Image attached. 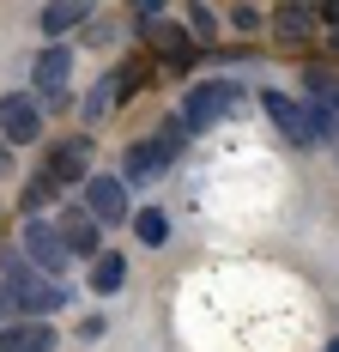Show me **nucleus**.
<instances>
[{
	"label": "nucleus",
	"mask_w": 339,
	"mask_h": 352,
	"mask_svg": "<svg viewBox=\"0 0 339 352\" xmlns=\"http://www.w3.org/2000/svg\"><path fill=\"white\" fill-rule=\"evenodd\" d=\"M231 109H242V79H200V85H188V98H182V128H188V134H206V128H218Z\"/></svg>",
	"instance_id": "nucleus-1"
},
{
	"label": "nucleus",
	"mask_w": 339,
	"mask_h": 352,
	"mask_svg": "<svg viewBox=\"0 0 339 352\" xmlns=\"http://www.w3.org/2000/svg\"><path fill=\"white\" fill-rule=\"evenodd\" d=\"M261 104H267L272 128H279L291 146H315V140H321V128H315V104H303V98H285V91H261Z\"/></svg>",
	"instance_id": "nucleus-2"
},
{
	"label": "nucleus",
	"mask_w": 339,
	"mask_h": 352,
	"mask_svg": "<svg viewBox=\"0 0 339 352\" xmlns=\"http://www.w3.org/2000/svg\"><path fill=\"white\" fill-rule=\"evenodd\" d=\"M25 255H31L43 274H55V280L73 267L67 237H61V225H49V219H31V225H25Z\"/></svg>",
	"instance_id": "nucleus-3"
},
{
	"label": "nucleus",
	"mask_w": 339,
	"mask_h": 352,
	"mask_svg": "<svg viewBox=\"0 0 339 352\" xmlns=\"http://www.w3.org/2000/svg\"><path fill=\"white\" fill-rule=\"evenodd\" d=\"M0 140H12V146L43 140V109H36L31 91H6L0 98Z\"/></svg>",
	"instance_id": "nucleus-4"
},
{
	"label": "nucleus",
	"mask_w": 339,
	"mask_h": 352,
	"mask_svg": "<svg viewBox=\"0 0 339 352\" xmlns=\"http://www.w3.org/2000/svg\"><path fill=\"white\" fill-rule=\"evenodd\" d=\"M12 292H19V304H25V316H55V310L67 304V285L55 280V274H43V267H36V274H25Z\"/></svg>",
	"instance_id": "nucleus-5"
},
{
	"label": "nucleus",
	"mask_w": 339,
	"mask_h": 352,
	"mask_svg": "<svg viewBox=\"0 0 339 352\" xmlns=\"http://www.w3.org/2000/svg\"><path fill=\"white\" fill-rule=\"evenodd\" d=\"M85 207L97 212L103 225H121L128 219V182L121 176H91L85 182Z\"/></svg>",
	"instance_id": "nucleus-6"
},
{
	"label": "nucleus",
	"mask_w": 339,
	"mask_h": 352,
	"mask_svg": "<svg viewBox=\"0 0 339 352\" xmlns=\"http://www.w3.org/2000/svg\"><path fill=\"white\" fill-rule=\"evenodd\" d=\"M67 73H73V49L49 43V49L36 55V67H31V85L43 91V98H55V91H67Z\"/></svg>",
	"instance_id": "nucleus-7"
},
{
	"label": "nucleus",
	"mask_w": 339,
	"mask_h": 352,
	"mask_svg": "<svg viewBox=\"0 0 339 352\" xmlns=\"http://www.w3.org/2000/svg\"><path fill=\"white\" fill-rule=\"evenodd\" d=\"M85 158H91V140L73 134V140H61L55 152H49V176H55L61 188H67V182H91V176H85Z\"/></svg>",
	"instance_id": "nucleus-8"
},
{
	"label": "nucleus",
	"mask_w": 339,
	"mask_h": 352,
	"mask_svg": "<svg viewBox=\"0 0 339 352\" xmlns=\"http://www.w3.org/2000/svg\"><path fill=\"white\" fill-rule=\"evenodd\" d=\"M0 352H55V328L43 316L12 322V328H0Z\"/></svg>",
	"instance_id": "nucleus-9"
},
{
	"label": "nucleus",
	"mask_w": 339,
	"mask_h": 352,
	"mask_svg": "<svg viewBox=\"0 0 339 352\" xmlns=\"http://www.w3.org/2000/svg\"><path fill=\"white\" fill-rule=\"evenodd\" d=\"M61 237H67V249H73V255H103V249H97L103 219H97L91 207H73L67 219H61Z\"/></svg>",
	"instance_id": "nucleus-10"
},
{
	"label": "nucleus",
	"mask_w": 339,
	"mask_h": 352,
	"mask_svg": "<svg viewBox=\"0 0 339 352\" xmlns=\"http://www.w3.org/2000/svg\"><path fill=\"white\" fill-rule=\"evenodd\" d=\"M91 6L97 0H49L36 19H43V36H67V31H79L85 19H91Z\"/></svg>",
	"instance_id": "nucleus-11"
},
{
	"label": "nucleus",
	"mask_w": 339,
	"mask_h": 352,
	"mask_svg": "<svg viewBox=\"0 0 339 352\" xmlns=\"http://www.w3.org/2000/svg\"><path fill=\"white\" fill-rule=\"evenodd\" d=\"M121 91H128V85H121V73H115V79H97V85L85 91V109H79V116H91V122H97V116H109V104H115Z\"/></svg>",
	"instance_id": "nucleus-12"
},
{
	"label": "nucleus",
	"mask_w": 339,
	"mask_h": 352,
	"mask_svg": "<svg viewBox=\"0 0 339 352\" xmlns=\"http://www.w3.org/2000/svg\"><path fill=\"white\" fill-rule=\"evenodd\" d=\"M121 280H128V261L103 249V255H97V267H91V292H121Z\"/></svg>",
	"instance_id": "nucleus-13"
},
{
	"label": "nucleus",
	"mask_w": 339,
	"mask_h": 352,
	"mask_svg": "<svg viewBox=\"0 0 339 352\" xmlns=\"http://www.w3.org/2000/svg\"><path fill=\"white\" fill-rule=\"evenodd\" d=\"M272 31L285 36V43H303V36H309V6H279Z\"/></svg>",
	"instance_id": "nucleus-14"
},
{
	"label": "nucleus",
	"mask_w": 339,
	"mask_h": 352,
	"mask_svg": "<svg viewBox=\"0 0 339 352\" xmlns=\"http://www.w3.org/2000/svg\"><path fill=\"white\" fill-rule=\"evenodd\" d=\"M164 231H170V225H164V212H158V207L134 212V237H139V243H164Z\"/></svg>",
	"instance_id": "nucleus-15"
},
{
	"label": "nucleus",
	"mask_w": 339,
	"mask_h": 352,
	"mask_svg": "<svg viewBox=\"0 0 339 352\" xmlns=\"http://www.w3.org/2000/svg\"><path fill=\"white\" fill-rule=\"evenodd\" d=\"M55 188H61V182H55L49 170H43V176H31V188H25V207H31V212H43V201H55Z\"/></svg>",
	"instance_id": "nucleus-16"
},
{
	"label": "nucleus",
	"mask_w": 339,
	"mask_h": 352,
	"mask_svg": "<svg viewBox=\"0 0 339 352\" xmlns=\"http://www.w3.org/2000/svg\"><path fill=\"white\" fill-rule=\"evenodd\" d=\"M19 316H25V304H19V292H12V285L0 280V328H12Z\"/></svg>",
	"instance_id": "nucleus-17"
},
{
	"label": "nucleus",
	"mask_w": 339,
	"mask_h": 352,
	"mask_svg": "<svg viewBox=\"0 0 339 352\" xmlns=\"http://www.w3.org/2000/svg\"><path fill=\"white\" fill-rule=\"evenodd\" d=\"M231 25H237V31H261V6H237Z\"/></svg>",
	"instance_id": "nucleus-18"
},
{
	"label": "nucleus",
	"mask_w": 339,
	"mask_h": 352,
	"mask_svg": "<svg viewBox=\"0 0 339 352\" xmlns=\"http://www.w3.org/2000/svg\"><path fill=\"white\" fill-rule=\"evenodd\" d=\"M188 25H194V36H212V12H206V6H194V19H188Z\"/></svg>",
	"instance_id": "nucleus-19"
},
{
	"label": "nucleus",
	"mask_w": 339,
	"mask_h": 352,
	"mask_svg": "<svg viewBox=\"0 0 339 352\" xmlns=\"http://www.w3.org/2000/svg\"><path fill=\"white\" fill-rule=\"evenodd\" d=\"M139 6V19H158V12H164V0H134Z\"/></svg>",
	"instance_id": "nucleus-20"
},
{
	"label": "nucleus",
	"mask_w": 339,
	"mask_h": 352,
	"mask_svg": "<svg viewBox=\"0 0 339 352\" xmlns=\"http://www.w3.org/2000/svg\"><path fill=\"white\" fill-rule=\"evenodd\" d=\"M321 19H327V25L339 31V0H327V6H321Z\"/></svg>",
	"instance_id": "nucleus-21"
},
{
	"label": "nucleus",
	"mask_w": 339,
	"mask_h": 352,
	"mask_svg": "<svg viewBox=\"0 0 339 352\" xmlns=\"http://www.w3.org/2000/svg\"><path fill=\"white\" fill-rule=\"evenodd\" d=\"M6 170H12V158H6V146H0V176H6Z\"/></svg>",
	"instance_id": "nucleus-22"
},
{
	"label": "nucleus",
	"mask_w": 339,
	"mask_h": 352,
	"mask_svg": "<svg viewBox=\"0 0 339 352\" xmlns=\"http://www.w3.org/2000/svg\"><path fill=\"white\" fill-rule=\"evenodd\" d=\"M327 352H339V340H327Z\"/></svg>",
	"instance_id": "nucleus-23"
}]
</instances>
